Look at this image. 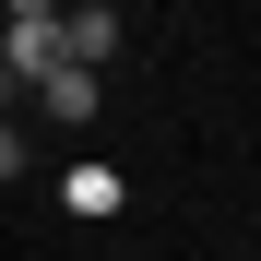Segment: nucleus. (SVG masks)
Listing matches in <instances>:
<instances>
[{
  "instance_id": "1",
  "label": "nucleus",
  "mask_w": 261,
  "mask_h": 261,
  "mask_svg": "<svg viewBox=\"0 0 261 261\" xmlns=\"http://www.w3.org/2000/svg\"><path fill=\"white\" fill-rule=\"evenodd\" d=\"M36 95H48V119H95V107H107V83H95V60H60Z\"/></svg>"
},
{
  "instance_id": "2",
  "label": "nucleus",
  "mask_w": 261,
  "mask_h": 261,
  "mask_svg": "<svg viewBox=\"0 0 261 261\" xmlns=\"http://www.w3.org/2000/svg\"><path fill=\"white\" fill-rule=\"evenodd\" d=\"M60 48H71V60H95V71H107V48H119V12H60Z\"/></svg>"
},
{
  "instance_id": "3",
  "label": "nucleus",
  "mask_w": 261,
  "mask_h": 261,
  "mask_svg": "<svg viewBox=\"0 0 261 261\" xmlns=\"http://www.w3.org/2000/svg\"><path fill=\"white\" fill-rule=\"evenodd\" d=\"M60 202H71V214H119V178H107V166H71Z\"/></svg>"
},
{
  "instance_id": "4",
  "label": "nucleus",
  "mask_w": 261,
  "mask_h": 261,
  "mask_svg": "<svg viewBox=\"0 0 261 261\" xmlns=\"http://www.w3.org/2000/svg\"><path fill=\"white\" fill-rule=\"evenodd\" d=\"M12 24H60V0H12Z\"/></svg>"
}]
</instances>
